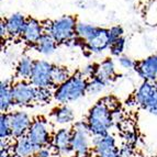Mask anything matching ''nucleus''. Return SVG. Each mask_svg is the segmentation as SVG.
Here are the masks:
<instances>
[{"label":"nucleus","instance_id":"nucleus-1","mask_svg":"<svg viewBox=\"0 0 157 157\" xmlns=\"http://www.w3.org/2000/svg\"><path fill=\"white\" fill-rule=\"evenodd\" d=\"M87 88L88 79L85 78L78 71L73 74L65 82L56 87L53 98L60 105H67L84 97L87 94Z\"/></svg>","mask_w":157,"mask_h":157},{"label":"nucleus","instance_id":"nucleus-2","mask_svg":"<svg viewBox=\"0 0 157 157\" xmlns=\"http://www.w3.org/2000/svg\"><path fill=\"white\" fill-rule=\"evenodd\" d=\"M87 123L92 136H105L109 134L114 123L112 119V111L100 99L90 108L87 115Z\"/></svg>","mask_w":157,"mask_h":157},{"label":"nucleus","instance_id":"nucleus-3","mask_svg":"<svg viewBox=\"0 0 157 157\" xmlns=\"http://www.w3.org/2000/svg\"><path fill=\"white\" fill-rule=\"evenodd\" d=\"M44 24L45 33L50 34L57 44H69L76 37L77 19L73 16H63Z\"/></svg>","mask_w":157,"mask_h":157},{"label":"nucleus","instance_id":"nucleus-4","mask_svg":"<svg viewBox=\"0 0 157 157\" xmlns=\"http://www.w3.org/2000/svg\"><path fill=\"white\" fill-rule=\"evenodd\" d=\"M71 149L77 157H87L90 152L91 132L87 121H78L73 125Z\"/></svg>","mask_w":157,"mask_h":157},{"label":"nucleus","instance_id":"nucleus-5","mask_svg":"<svg viewBox=\"0 0 157 157\" xmlns=\"http://www.w3.org/2000/svg\"><path fill=\"white\" fill-rule=\"evenodd\" d=\"M136 105L148 111L151 114L157 115V84L153 81H143L137 88L135 94Z\"/></svg>","mask_w":157,"mask_h":157},{"label":"nucleus","instance_id":"nucleus-6","mask_svg":"<svg viewBox=\"0 0 157 157\" xmlns=\"http://www.w3.org/2000/svg\"><path fill=\"white\" fill-rule=\"evenodd\" d=\"M26 136L39 149L46 147L50 143H52L53 139L51 134L50 122L41 117L34 119Z\"/></svg>","mask_w":157,"mask_h":157},{"label":"nucleus","instance_id":"nucleus-7","mask_svg":"<svg viewBox=\"0 0 157 157\" xmlns=\"http://www.w3.org/2000/svg\"><path fill=\"white\" fill-rule=\"evenodd\" d=\"M53 64L44 59L34 60V67L30 82L35 88H51L53 87L52 71Z\"/></svg>","mask_w":157,"mask_h":157},{"label":"nucleus","instance_id":"nucleus-8","mask_svg":"<svg viewBox=\"0 0 157 157\" xmlns=\"http://www.w3.org/2000/svg\"><path fill=\"white\" fill-rule=\"evenodd\" d=\"M12 96L16 105H30L35 102L36 88L30 81L18 80L12 85Z\"/></svg>","mask_w":157,"mask_h":157},{"label":"nucleus","instance_id":"nucleus-9","mask_svg":"<svg viewBox=\"0 0 157 157\" xmlns=\"http://www.w3.org/2000/svg\"><path fill=\"white\" fill-rule=\"evenodd\" d=\"M92 145L96 157H119V147L114 136H92Z\"/></svg>","mask_w":157,"mask_h":157},{"label":"nucleus","instance_id":"nucleus-10","mask_svg":"<svg viewBox=\"0 0 157 157\" xmlns=\"http://www.w3.org/2000/svg\"><path fill=\"white\" fill-rule=\"evenodd\" d=\"M9 120H10L11 132H12V137L14 139H20L26 136L29 128L32 124V119L29 113L25 111L18 110L11 111L8 113Z\"/></svg>","mask_w":157,"mask_h":157},{"label":"nucleus","instance_id":"nucleus-11","mask_svg":"<svg viewBox=\"0 0 157 157\" xmlns=\"http://www.w3.org/2000/svg\"><path fill=\"white\" fill-rule=\"evenodd\" d=\"M111 45L110 34L109 29L100 28L98 26L97 31L90 37L88 41H86V48L92 54H101L105 51L109 50Z\"/></svg>","mask_w":157,"mask_h":157},{"label":"nucleus","instance_id":"nucleus-12","mask_svg":"<svg viewBox=\"0 0 157 157\" xmlns=\"http://www.w3.org/2000/svg\"><path fill=\"white\" fill-rule=\"evenodd\" d=\"M71 137H73V130L68 128H60L53 134L52 145L57 154L62 156H68L73 153Z\"/></svg>","mask_w":157,"mask_h":157},{"label":"nucleus","instance_id":"nucleus-13","mask_svg":"<svg viewBox=\"0 0 157 157\" xmlns=\"http://www.w3.org/2000/svg\"><path fill=\"white\" fill-rule=\"evenodd\" d=\"M134 71L143 81H157V54L151 55L144 59L136 62Z\"/></svg>","mask_w":157,"mask_h":157},{"label":"nucleus","instance_id":"nucleus-14","mask_svg":"<svg viewBox=\"0 0 157 157\" xmlns=\"http://www.w3.org/2000/svg\"><path fill=\"white\" fill-rule=\"evenodd\" d=\"M44 33L45 30L43 22L39 21L35 18H28L21 39L23 40L25 44L34 47Z\"/></svg>","mask_w":157,"mask_h":157},{"label":"nucleus","instance_id":"nucleus-15","mask_svg":"<svg viewBox=\"0 0 157 157\" xmlns=\"http://www.w3.org/2000/svg\"><path fill=\"white\" fill-rule=\"evenodd\" d=\"M28 18L22 14V13H12L8 18L5 19V23L7 26V31H8V36L10 37H19L21 36L23 33L24 26L26 24Z\"/></svg>","mask_w":157,"mask_h":157},{"label":"nucleus","instance_id":"nucleus-16","mask_svg":"<svg viewBox=\"0 0 157 157\" xmlns=\"http://www.w3.org/2000/svg\"><path fill=\"white\" fill-rule=\"evenodd\" d=\"M39 148L28 139V136L16 139L12 145V155L14 157H33Z\"/></svg>","mask_w":157,"mask_h":157},{"label":"nucleus","instance_id":"nucleus-17","mask_svg":"<svg viewBox=\"0 0 157 157\" xmlns=\"http://www.w3.org/2000/svg\"><path fill=\"white\" fill-rule=\"evenodd\" d=\"M51 120L56 125H68L74 122L75 120V113L73 109L69 108L67 105H60L54 108L51 112Z\"/></svg>","mask_w":157,"mask_h":157},{"label":"nucleus","instance_id":"nucleus-18","mask_svg":"<svg viewBox=\"0 0 157 157\" xmlns=\"http://www.w3.org/2000/svg\"><path fill=\"white\" fill-rule=\"evenodd\" d=\"M12 85L10 79L2 80L0 84V110L2 113H9L16 105L12 96Z\"/></svg>","mask_w":157,"mask_h":157},{"label":"nucleus","instance_id":"nucleus-19","mask_svg":"<svg viewBox=\"0 0 157 157\" xmlns=\"http://www.w3.org/2000/svg\"><path fill=\"white\" fill-rule=\"evenodd\" d=\"M96 76L105 81L108 85L115 78L117 71H115V64L112 60V58L108 57L98 64Z\"/></svg>","mask_w":157,"mask_h":157},{"label":"nucleus","instance_id":"nucleus-20","mask_svg":"<svg viewBox=\"0 0 157 157\" xmlns=\"http://www.w3.org/2000/svg\"><path fill=\"white\" fill-rule=\"evenodd\" d=\"M34 67V60L29 56H23L16 67V77L18 80L30 81Z\"/></svg>","mask_w":157,"mask_h":157},{"label":"nucleus","instance_id":"nucleus-21","mask_svg":"<svg viewBox=\"0 0 157 157\" xmlns=\"http://www.w3.org/2000/svg\"><path fill=\"white\" fill-rule=\"evenodd\" d=\"M57 43L54 41L50 34L44 33L42 35V37L39 40V42L35 44L34 48L37 51V53L42 54V55L48 56L54 54L56 51V47H57Z\"/></svg>","mask_w":157,"mask_h":157},{"label":"nucleus","instance_id":"nucleus-22","mask_svg":"<svg viewBox=\"0 0 157 157\" xmlns=\"http://www.w3.org/2000/svg\"><path fill=\"white\" fill-rule=\"evenodd\" d=\"M97 29L98 26L94 25V24L86 23V22H78L76 26V36L84 40L86 42L94 35Z\"/></svg>","mask_w":157,"mask_h":157},{"label":"nucleus","instance_id":"nucleus-23","mask_svg":"<svg viewBox=\"0 0 157 157\" xmlns=\"http://www.w3.org/2000/svg\"><path fill=\"white\" fill-rule=\"evenodd\" d=\"M71 73L68 71V68L64 67V66H53L52 71V81L54 86H59L63 82H65L69 77H71Z\"/></svg>","mask_w":157,"mask_h":157},{"label":"nucleus","instance_id":"nucleus-24","mask_svg":"<svg viewBox=\"0 0 157 157\" xmlns=\"http://www.w3.org/2000/svg\"><path fill=\"white\" fill-rule=\"evenodd\" d=\"M12 137L10 120L8 113H1L0 115V139L1 141H7Z\"/></svg>","mask_w":157,"mask_h":157},{"label":"nucleus","instance_id":"nucleus-25","mask_svg":"<svg viewBox=\"0 0 157 157\" xmlns=\"http://www.w3.org/2000/svg\"><path fill=\"white\" fill-rule=\"evenodd\" d=\"M108 86V84L105 81H103L102 79L98 78L97 76H94V78L88 80V88H87V94H96L101 92Z\"/></svg>","mask_w":157,"mask_h":157},{"label":"nucleus","instance_id":"nucleus-26","mask_svg":"<svg viewBox=\"0 0 157 157\" xmlns=\"http://www.w3.org/2000/svg\"><path fill=\"white\" fill-rule=\"evenodd\" d=\"M125 45H126V40L124 36L115 40L114 42H112V44L110 45V48H109L110 54L112 56H115V57L122 56V53L125 50Z\"/></svg>","mask_w":157,"mask_h":157},{"label":"nucleus","instance_id":"nucleus-27","mask_svg":"<svg viewBox=\"0 0 157 157\" xmlns=\"http://www.w3.org/2000/svg\"><path fill=\"white\" fill-rule=\"evenodd\" d=\"M53 94L50 88H36V96H35V102L36 103H46L53 97Z\"/></svg>","mask_w":157,"mask_h":157},{"label":"nucleus","instance_id":"nucleus-28","mask_svg":"<svg viewBox=\"0 0 157 157\" xmlns=\"http://www.w3.org/2000/svg\"><path fill=\"white\" fill-rule=\"evenodd\" d=\"M97 67H98V64H89V65L85 66L82 69H81L79 73L82 75L86 79H91L96 76V74H97Z\"/></svg>","mask_w":157,"mask_h":157},{"label":"nucleus","instance_id":"nucleus-29","mask_svg":"<svg viewBox=\"0 0 157 157\" xmlns=\"http://www.w3.org/2000/svg\"><path fill=\"white\" fill-rule=\"evenodd\" d=\"M109 34H110L111 44H112V42H114L115 40H118L123 36L124 30H123V28L120 25H113L109 29Z\"/></svg>","mask_w":157,"mask_h":157},{"label":"nucleus","instance_id":"nucleus-30","mask_svg":"<svg viewBox=\"0 0 157 157\" xmlns=\"http://www.w3.org/2000/svg\"><path fill=\"white\" fill-rule=\"evenodd\" d=\"M119 64H120V66L122 68L130 71V69H134V68H135L136 62H134L132 58L128 57V56L122 55L119 57Z\"/></svg>","mask_w":157,"mask_h":157},{"label":"nucleus","instance_id":"nucleus-31","mask_svg":"<svg viewBox=\"0 0 157 157\" xmlns=\"http://www.w3.org/2000/svg\"><path fill=\"white\" fill-rule=\"evenodd\" d=\"M119 157H134L133 145L124 143L119 147Z\"/></svg>","mask_w":157,"mask_h":157},{"label":"nucleus","instance_id":"nucleus-32","mask_svg":"<svg viewBox=\"0 0 157 157\" xmlns=\"http://www.w3.org/2000/svg\"><path fill=\"white\" fill-rule=\"evenodd\" d=\"M123 137H124V143H126V144L134 145V143L136 141V135L134 133V131H132V130H126L124 132Z\"/></svg>","mask_w":157,"mask_h":157},{"label":"nucleus","instance_id":"nucleus-33","mask_svg":"<svg viewBox=\"0 0 157 157\" xmlns=\"http://www.w3.org/2000/svg\"><path fill=\"white\" fill-rule=\"evenodd\" d=\"M112 119H113V123L115 124H119L121 123L122 121H123V112L121 110L120 108L117 109V110L112 111Z\"/></svg>","mask_w":157,"mask_h":157},{"label":"nucleus","instance_id":"nucleus-34","mask_svg":"<svg viewBox=\"0 0 157 157\" xmlns=\"http://www.w3.org/2000/svg\"><path fill=\"white\" fill-rule=\"evenodd\" d=\"M0 36L1 39H5V37L8 36V31H7V26H6V23L5 21H1L0 22Z\"/></svg>","mask_w":157,"mask_h":157},{"label":"nucleus","instance_id":"nucleus-35","mask_svg":"<svg viewBox=\"0 0 157 157\" xmlns=\"http://www.w3.org/2000/svg\"><path fill=\"white\" fill-rule=\"evenodd\" d=\"M7 142V141H5ZM0 157H11L13 156L12 154H10V151H9V147H7V145L5 144V146L3 145H1V149H0Z\"/></svg>","mask_w":157,"mask_h":157},{"label":"nucleus","instance_id":"nucleus-36","mask_svg":"<svg viewBox=\"0 0 157 157\" xmlns=\"http://www.w3.org/2000/svg\"><path fill=\"white\" fill-rule=\"evenodd\" d=\"M33 157H40V156H39V155H36V154H35V155H34Z\"/></svg>","mask_w":157,"mask_h":157},{"label":"nucleus","instance_id":"nucleus-37","mask_svg":"<svg viewBox=\"0 0 157 157\" xmlns=\"http://www.w3.org/2000/svg\"><path fill=\"white\" fill-rule=\"evenodd\" d=\"M140 157H144V156H140Z\"/></svg>","mask_w":157,"mask_h":157},{"label":"nucleus","instance_id":"nucleus-38","mask_svg":"<svg viewBox=\"0 0 157 157\" xmlns=\"http://www.w3.org/2000/svg\"><path fill=\"white\" fill-rule=\"evenodd\" d=\"M156 84H157V81H156Z\"/></svg>","mask_w":157,"mask_h":157},{"label":"nucleus","instance_id":"nucleus-39","mask_svg":"<svg viewBox=\"0 0 157 157\" xmlns=\"http://www.w3.org/2000/svg\"><path fill=\"white\" fill-rule=\"evenodd\" d=\"M156 157H157V156H156Z\"/></svg>","mask_w":157,"mask_h":157}]
</instances>
